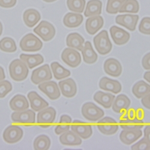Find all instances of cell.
Instances as JSON below:
<instances>
[{
    "label": "cell",
    "instance_id": "obj_1",
    "mask_svg": "<svg viewBox=\"0 0 150 150\" xmlns=\"http://www.w3.org/2000/svg\"><path fill=\"white\" fill-rule=\"evenodd\" d=\"M9 68L10 77L14 81H21L28 77V68L21 59H14L10 63Z\"/></svg>",
    "mask_w": 150,
    "mask_h": 150
},
{
    "label": "cell",
    "instance_id": "obj_2",
    "mask_svg": "<svg viewBox=\"0 0 150 150\" xmlns=\"http://www.w3.org/2000/svg\"><path fill=\"white\" fill-rule=\"evenodd\" d=\"M96 49L101 55H106L111 52L112 45L109 40L107 31H101L93 39Z\"/></svg>",
    "mask_w": 150,
    "mask_h": 150
},
{
    "label": "cell",
    "instance_id": "obj_3",
    "mask_svg": "<svg viewBox=\"0 0 150 150\" xmlns=\"http://www.w3.org/2000/svg\"><path fill=\"white\" fill-rule=\"evenodd\" d=\"M120 127L123 129H141L144 127L142 120L139 119L136 115V112L130 110L122 117L119 121Z\"/></svg>",
    "mask_w": 150,
    "mask_h": 150
},
{
    "label": "cell",
    "instance_id": "obj_4",
    "mask_svg": "<svg viewBox=\"0 0 150 150\" xmlns=\"http://www.w3.org/2000/svg\"><path fill=\"white\" fill-rule=\"evenodd\" d=\"M83 117L89 122H96L104 116V111L93 102H86L81 110Z\"/></svg>",
    "mask_w": 150,
    "mask_h": 150
},
{
    "label": "cell",
    "instance_id": "obj_5",
    "mask_svg": "<svg viewBox=\"0 0 150 150\" xmlns=\"http://www.w3.org/2000/svg\"><path fill=\"white\" fill-rule=\"evenodd\" d=\"M19 46L22 51L34 52L41 49L43 43L38 37L33 34L29 33L21 39Z\"/></svg>",
    "mask_w": 150,
    "mask_h": 150
},
{
    "label": "cell",
    "instance_id": "obj_6",
    "mask_svg": "<svg viewBox=\"0 0 150 150\" xmlns=\"http://www.w3.org/2000/svg\"><path fill=\"white\" fill-rule=\"evenodd\" d=\"M56 112L53 107H46L39 111L37 123L39 126L47 128L50 127L55 122Z\"/></svg>",
    "mask_w": 150,
    "mask_h": 150
},
{
    "label": "cell",
    "instance_id": "obj_7",
    "mask_svg": "<svg viewBox=\"0 0 150 150\" xmlns=\"http://www.w3.org/2000/svg\"><path fill=\"white\" fill-rule=\"evenodd\" d=\"M11 118L14 123L25 125H31L36 123V113L31 110L15 111L11 114Z\"/></svg>",
    "mask_w": 150,
    "mask_h": 150
},
{
    "label": "cell",
    "instance_id": "obj_8",
    "mask_svg": "<svg viewBox=\"0 0 150 150\" xmlns=\"http://www.w3.org/2000/svg\"><path fill=\"white\" fill-rule=\"evenodd\" d=\"M34 32L44 41H51L55 35V27L47 21H41L34 29Z\"/></svg>",
    "mask_w": 150,
    "mask_h": 150
},
{
    "label": "cell",
    "instance_id": "obj_9",
    "mask_svg": "<svg viewBox=\"0 0 150 150\" xmlns=\"http://www.w3.org/2000/svg\"><path fill=\"white\" fill-rule=\"evenodd\" d=\"M52 79V74L48 64H45L36 69L31 74V81L35 84H39L41 83L49 81Z\"/></svg>",
    "mask_w": 150,
    "mask_h": 150
},
{
    "label": "cell",
    "instance_id": "obj_10",
    "mask_svg": "<svg viewBox=\"0 0 150 150\" xmlns=\"http://www.w3.org/2000/svg\"><path fill=\"white\" fill-rule=\"evenodd\" d=\"M97 126L99 131L105 135H112L117 132L119 129L116 122L109 117L99 120Z\"/></svg>",
    "mask_w": 150,
    "mask_h": 150
},
{
    "label": "cell",
    "instance_id": "obj_11",
    "mask_svg": "<svg viewBox=\"0 0 150 150\" xmlns=\"http://www.w3.org/2000/svg\"><path fill=\"white\" fill-rule=\"evenodd\" d=\"M61 59L63 62L71 68H76L81 63V56L76 50L72 48L65 49L62 54Z\"/></svg>",
    "mask_w": 150,
    "mask_h": 150
},
{
    "label": "cell",
    "instance_id": "obj_12",
    "mask_svg": "<svg viewBox=\"0 0 150 150\" xmlns=\"http://www.w3.org/2000/svg\"><path fill=\"white\" fill-rule=\"evenodd\" d=\"M24 132L17 125H11L7 127L3 132V139L8 144H14L19 142L22 138Z\"/></svg>",
    "mask_w": 150,
    "mask_h": 150
},
{
    "label": "cell",
    "instance_id": "obj_13",
    "mask_svg": "<svg viewBox=\"0 0 150 150\" xmlns=\"http://www.w3.org/2000/svg\"><path fill=\"white\" fill-rule=\"evenodd\" d=\"M38 88L51 100H56L61 95L57 83L54 81L49 80L41 83L39 84Z\"/></svg>",
    "mask_w": 150,
    "mask_h": 150
},
{
    "label": "cell",
    "instance_id": "obj_14",
    "mask_svg": "<svg viewBox=\"0 0 150 150\" xmlns=\"http://www.w3.org/2000/svg\"><path fill=\"white\" fill-rule=\"evenodd\" d=\"M70 127L73 132L84 139L90 138L93 134L92 126L80 120H74Z\"/></svg>",
    "mask_w": 150,
    "mask_h": 150
},
{
    "label": "cell",
    "instance_id": "obj_15",
    "mask_svg": "<svg viewBox=\"0 0 150 150\" xmlns=\"http://www.w3.org/2000/svg\"><path fill=\"white\" fill-rule=\"evenodd\" d=\"M139 18L138 15H118L115 18V22L117 24L125 27L129 31H134L136 29Z\"/></svg>",
    "mask_w": 150,
    "mask_h": 150
},
{
    "label": "cell",
    "instance_id": "obj_16",
    "mask_svg": "<svg viewBox=\"0 0 150 150\" xmlns=\"http://www.w3.org/2000/svg\"><path fill=\"white\" fill-rule=\"evenodd\" d=\"M142 136V132L138 129H123L119 134V139L123 144L130 145Z\"/></svg>",
    "mask_w": 150,
    "mask_h": 150
},
{
    "label": "cell",
    "instance_id": "obj_17",
    "mask_svg": "<svg viewBox=\"0 0 150 150\" xmlns=\"http://www.w3.org/2000/svg\"><path fill=\"white\" fill-rule=\"evenodd\" d=\"M58 86L61 93L66 98H73L77 93L76 84L72 79H67L59 81Z\"/></svg>",
    "mask_w": 150,
    "mask_h": 150
},
{
    "label": "cell",
    "instance_id": "obj_18",
    "mask_svg": "<svg viewBox=\"0 0 150 150\" xmlns=\"http://www.w3.org/2000/svg\"><path fill=\"white\" fill-rule=\"evenodd\" d=\"M104 71L110 76L118 77L122 73V66L117 59L109 58L105 61L104 63Z\"/></svg>",
    "mask_w": 150,
    "mask_h": 150
},
{
    "label": "cell",
    "instance_id": "obj_19",
    "mask_svg": "<svg viewBox=\"0 0 150 150\" xmlns=\"http://www.w3.org/2000/svg\"><path fill=\"white\" fill-rule=\"evenodd\" d=\"M110 33L112 40L118 46H122L126 44L130 38L129 33L116 26H112L110 28Z\"/></svg>",
    "mask_w": 150,
    "mask_h": 150
},
{
    "label": "cell",
    "instance_id": "obj_20",
    "mask_svg": "<svg viewBox=\"0 0 150 150\" xmlns=\"http://www.w3.org/2000/svg\"><path fill=\"white\" fill-rule=\"evenodd\" d=\"M99 87L103 91L110 92L115 94L119 93L122 90L121 84L118 81L112 80L106 77L101 79L99 82Z\"/></svg>",
    "mask_w": 150,
    "mask_h": 150
},
{
    "label": "cell",
    "instance_id": "obj_21",
    "mask_svg": "<svg viewBox=\"0 0 150 150\" xmlns=\"http://www.w3.org/2000/svg\"><path fill=\"white\" fill-rule=\"evenodd\" d=\"M103 19L100 15L91 16L86 21V31L89 35H93L103 27Z\"/></svg>",
    "mask_w": 150,
    "mask_h": 150
},
{
    "label": "cell",
    "instance_id": "obj_22",
    "mask_svg": "<svg viewBox=\"0 0 150 150\" xmlns=\"http://www.w3.org/2000/svg\"><path fill=\"white\" fill-rule=\"evenodd\" d=\"M30 106L35 112H39L49 106V103L36 92H31L28 94Z\"/></svg>",
    "mask_w": 150,
    "mask_h": 150
},
{
    "label": "cell",
    "instance_id": "obj_23",
    "mask_svg": "<svg viewBox=\"0 0 150 150\" xmlns=\"http://www.w3.org/2000/svg\"><path fill=\"white\" fill-rule=\"evenodd\" d=\"M60 135L59 141L64 145L78 146L82 144V138L72 130H68Z\"/></svg>",
    "mask_w": 150,
    "mask_h": 150
},
{
    "label": "cell",
    "instance_id": "obj_24",
    "mask_svg": "<svg viewBox=\"0 0 150 150\" xmlns=\"http://www.w3.org/2000/svg\"><path fill=\"white\" fill-rule=\"evenodd\" d=\"M20 59L28 67L29 69H33L44 62L43 57L40 54H21Z\"/></svg>",
    "mask_w": 150,
    "mask_h": 150
},
{
    "label": "cell",
    "instance_id": "obj_25",
    "mask_svg": "<svg viewBox=\"0 0 150 150\" xmlns=\"http://www.w3.org/2000/svg\"><path fill=\"white\" fill-rule=\"evenodd\" d=\"M10 108L14 111H21L28 109L29 103L26 97L22 95L14 96L9 103Z\"/></svg>",
    "mask_w": 150,
    "mask_h": 150
},
{
    "label": "cell",
    "instance_id": "obj_26",
    "mask_svg": "<svg viewBox=\"0 0 150 150\" xmlns=\"http://www.w3.org/2000/svg\"><path fill=\"white\" fill-rule=\"evenodd\" d=\"M115 96L109 93L98 91L94 95V100L105 108L112 107Z\"/></svg>",
    "mask_w": 150,
    "mask_h": 150
},
{
    "label": "cell",
    "instance_id": "obj_27",
    "mask_svg": "<svg viewBox=\"0 0 150 150\" xmlns=\"http://www.w3.org/2000/svg\"><path fill=\"white\" fill-rule=\"evenodd\" d=\"M41 16L40 13L35 9L29 8L25 10L23 14V20L28 27L33 28L40 21Z\"/></svg>",
    "mask_w": 150,
    "mask_h": 150
},
{
    "label": "cell",
    "instance_id": "obj_28",
    "mask_svg": "<svg viewBox=\"0 0 150 150\" xmlns=\"http://www.w3.org/2000/svg\"><path fill=\"white\" fill-rule=\"evenodd\" d=\"M130 99L126 95L121 94L116 97L112 103V108L115 112L120 113L127 110L130 107Z\"/></svg>",
    "mask_w": 150,
    "mask_h": 150
},
{
    "label": "cell",
    "instance_id": "obj_29",
    "mask_svg": "<svg viewBox=\"0 0 150 150\" xmlns=\"http://www.w3.org/2000/svg\"><path fill=\"white\" fill-rule=\"evenodd\" d=\"M84 61L87 64H93L97 60L98 56L89 41H86L82 50Z\"/></svg>",
    "mask_w": 150,
    "mask_h": 150
},
{
    "label": "cell",
    "instance_id": "obj_30",
    "mask_svg": "<svg viewBox=\"0 0 150 150\" xmlns=\"http://www.w3.org/2000/svg\"><path fill=\"white\" fill-rule=\"evenodd\" d=\"M84 38L79 34L73 33L69 34L66 38V44L69 47L82 51L84 47Z\"/></svg>",
    "mask_w": 150,
    "mask_h": 150
},
{
    "label": "cell",
    "instance_id": "obj_31",
    "mask_svg": "<svg viewBox=\"0 0 150 150\" xmlns=\"http://www.w3.org/2000/svg\"><path fill=\"white\" fill-rule=\"evenodd\" d=\"M83 21L84 18L82 14L77 13H68L64 17L63 23L67 28H73L79 26Z\"/></svg>",
    "mask_w": 150,
    "mask_h": 150
},
{
    "label": "cell",
    "instance_id": "obj_32",
    "mask_svg": "<svg viewBox=\"0 0 150 150\" xmlns=\"http://www.w3.org/2000/svg\"><path fill=\"white\" fill-rule=\"evenodd\" d=\"M102 3L100 0H89L84 12L86 17L99 16L101 13Z\"/></svg>",
    "mask_w": 150,
    "mask_h": 150
},
{
    "label": "cell",
    "instance_id": "obj_33",
    "mask_svg": "<svg viewBox=\"0 0 150 150\" xmlns=\"http://www.w3.org/2000/svg\"><path fill=\"white\" fill-rule=\"evenodd\" d=\"M132 92L137 98H142L150 93V85L142 80L138 81L133 86Z\"/></svg>",
    "mask_w": 150,
    "mask_h": 150
},
{
    "label": "cell",
    "instance_id": "obj_34",
    "mask_svg": "<svg viewBox=\"0 0 150 150\" xmlns=\"http://www.w3.org/2000/svg\"><path fill=\"white\" fill-rule=\"evenodd\" d=\"M72 122L71 118L67 115H63L60 118L59 124L55 129V132L57 135H60L69 130Z\"/></svg>",
    "mask_w": 150,
    "mask_h": 150
},
{
    "label": "cell",
    "instance_id": "obj_35",
    "mask_svg": "<svg viewBox=\"0 0 150 150\" xmlns=\"http://www.w3.org/2000/svg\"><path fill=\"white\" fill-rule=\"evenodd\" d=\"M51 67L54 76L56 80L66 79L70 76V71L60 65V64L56 62H52Z\"/></svg>",
    "mask_w": 150,
    "mask_h": 150
},
{
    "label": "cell",
    "instance_id": "obj_36",
    "mask_svg": "<svg viewBox=\"0 0 150 150\" xmlns=\"http://www.w3.org/2000/svg\"><path fill=\"white\" fill-rule=\"evenodd\" d=\"M51 139L44 134L37 137L33 144L34 149L35 150H47L50 148Z\"/></svg>",
    "mask_w": 150,
    "mask_h": 150
},
{
    "label": "cell",
    "instance_id": "obj_37",
    "mask_svg": "<svg viewBox=\"0 0 150 150\" xmlns=\"http://www.w3.org/2000/svg\"><path fill=\"white\" fill-rule=\"evenodd\" d=\"M0 50L7 53H13L17 50L14 40L10 37L3 38L0 40Z\"/></svg>",
    "mask_w": 150,
    "mask_h": 150
},
{
    "label": "cell",
    "instance_id": "obj_38",
    "mask_svg": "<svg viewBox=\"0 0 150 150\" xmlns=\"http://www.w3.org/2000/svg\"><path fill=\"white\" fill-rule=\"evenodd\" d=\"M139 11V4L137 0H126L119 9V13H137Z\"/></svg>",
    "mask_w": 150,
    "mask_h": 150
},
{
    "label": "cell",
    "instance_id": "obj_39",
    "mask_svg": "<svg viewBox=\"0 0 150 150\" xmlns=\"http://www.w3.org/2000/svg\"><path fill=\"white\" fill-rule=\"evenodd\" d=\"M85 0H67V5L69 9L73 12L81 13L85 7Z\"/></svg>",
    "mask_w": 150,
    "mask_h": 150
},
{
    "label": "cell",
    "instance_id": "obj_40",
    "mask_svg": "<svg viewBox=\"0 0 150 150\" xmlns=\"http://www.w3.org/2000/svg\"><path fill=\"white\" fill-rule=\"evenodd\" d=\"M126 0H108L106 11L109 14H115L119 12Z\"/></svg>",
    "mask_w": 150,
    "mask_h": 150
},
{
    "label": "cell",
    "instance_id": "obj_41",
    "mask_svg": "<svg viewBox=\"0 0 150 150\" xmlns=\"http://www.w3.org/2000/svg\"><path fill=\"white\" fill-rule=\"evenodd\" d=\"M11 90L12 85L9 81H0V98H4Z\"/></svg>",
    "mask_w": 150,
    "mask_h": 150
},
{
    "label": "cell",
    "instance_id": "obj_42",
    "mask_svg": "<svg viewBox=\"0 0 150 150\" xmlns=\"http://www.w3.org/2000/svg\"><path fill=\"white\" fill-rule=\"evenodd\" d=\"M139 31L142 34L150 35V18H144L139 24Z\"/></svg>",
    "mask_w": 150,
    "mask_h": 150
},
{
    "label": "cell",
    "instance_id": "obj_43",
    "mask_svg": "<svg viewBox=\"0 0 150 150\" xmlns=\"http://www.w3.org/2000/svg\"><path fill=\"white\" fill-rule=\"evenodd\" d=\"M131 149L132 150H149L150 143L145 138H143L139 142L132 145Z\"/></svg>",
    "mask_w": 150,
    "mask_h": 150
},
{
    "label": "cell",
    "instance_id": "obj_44",
    "mask_svg": "<svg viewBox=\"0 0 150 150\" xmlns=\"http://www.w3.org/2000/svg\"><path fill=\"white\" fill-rule=\"evenodd\" d=\"M17 0H0V7L11 8L16 5Z\"/></svg>",
    "mask_w": 150,
    "mask_h": 150
},
{
    "label": "cell",
    "instance_id": "obj_45",
    "mask_svg": "<svg viewBox=\"0 0 150 150\" xmlns=\"http://www.w3.org/2000/svg\"><path fill=\"white\" fill-rule=\"evenodd\" d=\"M143 68L146 70H150V52L146 54L142 61Z\"/></svg>",
    "mask_w": 150,
    "mask_h": 150
},
{
    "label": "cell",
    "instance_id": "obj_46",
    "mask_svg": "<svg viewBox=\"0 0 150 150\" xmlns=\"http://www.w3.org/2000/svg\"><path fill=\"white\" fill-rule=\"evenodd\" d=\"M141 102L144 107L150 110V93L142 98Z\"/></svg>",
    "mask_w": 150,
    "mask_h": 150
},
{
    "label": "cell",
    "instance_id": "obj_47",
    "mask_svg": "<svg viewBox=\"0 0 150 150\" xmlns=\"http://www.w3.org/2000/svg\"><path fill=\"white\" fill-rule=\"evenodd\" d=\"M144 138L150 143V125L146 126L144 129Z\"/></svg>",
    "mask_w": 150,
    "mask_h": 150
},
{
    "label": "cell",
    "instance_id": "obj_48",
    "mask_svg": "<svg viewBox=\"0 0 150 150\" xmlns=\"http://www.w3.org/2000/svg\"><path fill=\"white\" fill-rule=\"evenodd\" d=\"M6 78L5 76V72L4 71V69L0 66V81L4 80Z\"/></svg>",
    "mask_w": 150,
    "mask_h": 150
},
{
    "label": "cell",
    "instance_id": "obj_49",
    "mask_svg": "<svg viewBox=\"0 0 150 150\" xmlns=\"http://www.w3.org/2000/svg\"><path fill=\"white\" fill-rule=\"evenodd\" d=\"M144 78L146 81H147L149 83H150V71H147L144 74Z\"/></svg>",
    "mask_w": 150,
    "mask_h": 150
},
{
    "label": "cell",
    "instance_id": "obj_50",
    "mask_svg": "<svg viewBox=\"0 0 150 150\" xmlns=\"http://www.w3.org/2000/svg\"><path fill=\"white\" fill-rule=\"evenodd\" d=\"M136 115L137 117L141 120H142V118L144 117L143 111H142V110H139L137 112H136Z\"/></svg>",
    "mask_w": 150,
    "mask_h": 150
},
{
    "label": "cell",
    "instance_id": "obj_51",
    "mask_svg": "<svg viewBox=\"0 0 150 150\" xmlns=\"http://www.w3.org/2000/svg\"><path fill=\"white\" fill-rule=\"evenodd\" d=\"M2 33H3V25H2L1 22H0V36L1 35Z\"/></svg>",
    "mask_w": 150,
    "mask_h": 150
},
{
    "label": "cell",
    "instance_id": "obj_52",
    "mask_svg": "<svg viewBox=\"0 0 150 150\" xmlns=\"http://www.w3.org/2000/svg\"><path fill=\"white\" fill-rule=\"evenodd\" d=\"M43 1L44 2H46V3H52V2L56 1V0H43Z\"/></svg>",
    "mask_w": 150,
    "mask_h": 150
}]
</instances>
